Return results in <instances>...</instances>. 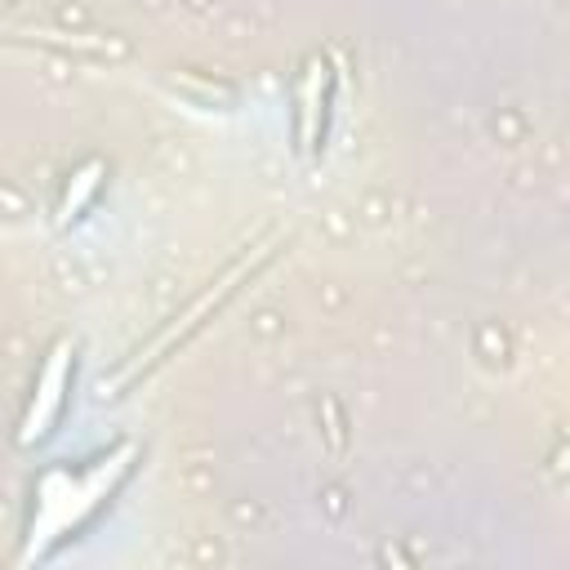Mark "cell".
Wrapping results in <instances>:
<instances>
[{
	"label": "cell",
	"mask_w": 570,
	"mask_h": 570,
	"mask_svg": "<svg viewBox=\"0 0 570 570\" xmlns=\"http://www.w3.org/2000/svg\"><path fill=\"white\" fill-rule=\"evenodd\" d=\"M138 468V445L120 441L89 459L53 463L31 485V517H27V561H49L67 543H76L125 490Z\"/></svg>",
	"instance_id": "6da1fadb"
},
{
	"label": "cell",
	"mask_w": 570,
	"mask_h": 570,
	"mask_svg": "<svg viewBox=\"0 0 570 570\" xmlns=\"http://www.w3.org/2000/svg\"><path fill=\"white\" fill-rule=\"evenodd\" d=\"M267 254H272V249L240 254V258H236V263H232V267H227V272H223V276H218V281H214V285H209V289H205V294H200V298H196V303H191L183 316H174V325H169V330H165V334L151 343V352H147V356H142V352L134 356L129 374L116 383V396H125V392H129L138 379H147L156 365H165V361L174 356V347H183V343H187V338H191V334H196V330H200V325H205V321H209V316H214V312H218V307H223V303H227V298L240 289V281H245V276H254V272L263 267V258H267Z\"/></svg>",
	"instance_id": "7a4b0ae2"
},
{
	"label": "cell",
	"mask_w": 570,
	"mask_h": 570,
	"mask_svg": "<svg viewBox=\"0 0 570 570\" xmlns=\"http://www.w3.org/2000/svg\"><path fill=\"white\" fill-rule=\"evenodd\" d=\"M76 356H80L76 338H53L49 343V352L36 370V387H31L22 432H18L22 450H36V445L58 436V428L67 419V405H71V387H76Z\"/></svg>",
	"instance_id": "3957f363"
},
{
	"label": "cell",
	"mask_w": 570,
	"mask_h": 570,
	"mask_svg": "<svg viewBox=\"0 0 570 570\" xmlns=\"http://www.w3.org/2000/svg\"><path fill=\"white\" fill-rule=\"evenodd\" d=\"M334 98H338V71L325 53L303 58L298 85H294V120H289V138L294 151L316 165L330 147V129H334Z\"/></svg>",
	"instance_id": "277c9868"
},
{
	"label": "cell",
	"mask_w": 570,
	"mask_h": 570,
	"mask_svg": "<svg viewBox=\"0 0 570 570\" xmlns=\"http://www.w3.org/2000/svg\"><path fill=\"white\" fill-rule=\"evenodd\" d=\"M102 183H107V165L102 160H85L76 174H71V183H67V191H62V200H58V227H71V223H80L85 214H89V205L98 200V191H102Z\"/></svg>",
	"instance_id": "5b68a950"
}]
</instances>
